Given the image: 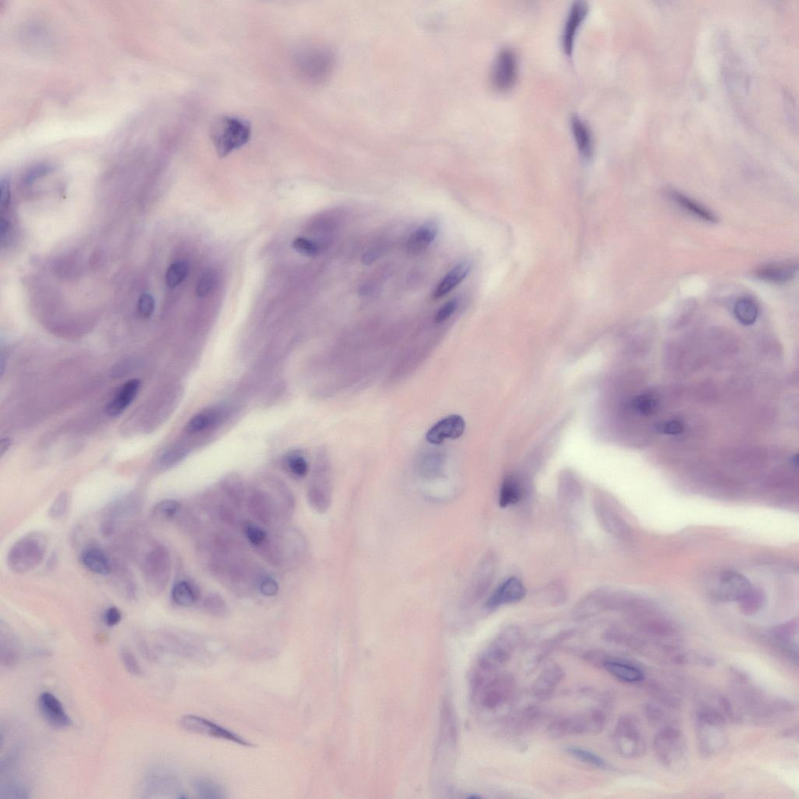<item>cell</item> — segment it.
<instances>
[{
    "label": "cell",
    "instance_id": "obj_1",
    "mask_svg": "<svg viewBox=\"0 0 799 799\" xmlns=\"http://www.w3.org/2000/svg\"><path fill=\"white\" fill-rule=\"evenodd\" d=\"M653 750L659 762L668 771L680 773L689 762L688 748L682 732L674 727H665L653 740Z\"/></svg>",
    "mask_w": 799,
    "mask_h": 799
},
{
    "label": "cell",
    "instance_id": "obj_2",
    "mask_svg": "<svg viewBox=\"0 0 799 799\" xmlns=\"http://www.w3.org/2000/svg\"><path fill=\"white\" fill-rule=\"evenodd\" d=\"M48 547V540L40 532H33L17 541L8 552V566L17 574L34 570L42 562Z\"/></svg>",
    "mask_w": 799,
    "mask_h": 799
},
{
    "label": "cell",
    "instance_id": "obj_3",
    "mask_svg": "<svg viewBox=\"0 0 799 799\" xmlns=\"http://www.w3.org/2000/svg\"><path fill=\"white\" fill-rule=\"evenodd\" d=\"M697 740L702 756L711 757L724 750L727 745L725 722L722 715L703 708L696 716Z\"/></svg>",
    "mask_w": 799,
    "mask_h": 799
},
{
    "label": "cell",
    "instance_id": "obj_4",
    "mask_svg": "<svg viewBox=\"0 0 799 799\" xmlns=\"http://www.w3.org/2000/svg\"><path fill=\"white\" fill-rule=\"evenodd\" d=\"M211 136L217 154L220 157H225L250 141L252 126L244 119L223 117L213 124Z\"/></svg>",
    "mask_w": 799,
    "mask_h": 799
},
{
    "label": "cell",
    "instance_id": "obj_5",
    "mask_svg": "<svg viewBox=\"0 0 799 799\" xmlns=\"http://www.w3.org/2000/svg\"><path fill=\"white\" fill-rule=\"evenodd\" d=\"M472 695L480 706L494 709L509 700L513 689V682L509 675L489 677L473 675Z\"/></svg>",
    "mask_w": 799,
    "mask_h": 799
},
{
    "label": "cell",
    "instance_id": "obj_6",
    "mask_svg": "<svg viewBox=\"0 0 799 799\" xmlns=\"http://www.w3.org/2000/svg\"><path fill=\"white\" fill-rule=\"evenodd\" d=\"M520 640H521V632L518 627L516 626L506 627L494 639L489 648L481 657L477 669L486 673H493L500 666L509 661Z\"/></svg>",
    "mask_w": 799,
    "mask_h": 799
},
{
    "label": "cell",
    "instance_id": "obj_7",
    "mask_svg": "<svg viewBox=\"0 0 799 799\" xmlns=\"http://www.w3.org/2000/svg\"><path fill=\"white\" fill-rule=\"evenodd\" d=\"M605 720L604 714L600 710H591L554 722L548 729V734L553 739H561L568 735L597 734L604 728Z\"/></svg>",
    "mask_w": 799,
    "mask_h": 799
},
{
    "label": "cell",
    "instance_id": "obj_8",
    "mask_svg": "<svg viewBox=\"0 0 799 799\" xmlns=\"http://www.w3.org/2000/svg\"><path fill=\"white\" fill-rule=\"evenodd\" d=\"M145 582L152 595L160 594L167 588L171 573L169 552L162 546L152 549L145 557L143 564Z\"/></svg>",
    "mask_w": 799,
    "mask_h": 799
},
{
    "label": "cell",
    "instance_id": "obj_9",
    "mask_svg": "<svg viewBox=\"0 0 799 799\" xmlns=\"http://www.w3.org/2000/svg\"><path fill=\"white\" fill-rule=\"evenodd\" d=\"M613 744L621 757L635 759L643 756L645 741L636 720L624 716L618 722L613 736Z\"/></svg>",
    "mask_w": 799,
    "mask_h": 799
},
{
    "label": "cell",
    "instance_id": "obj_10",
    "mask_svg": "<svg viewBox=\"0 0 799 799\" xmlns=\"http://www.w3.org/2000/svg\"><path fill=\"white\" fill-rule=\"evenodd\" d=\"M180 725L183 730L188 732L230 741H232V743L245 746H252L248 741L239 736L238 734L227 730V729L219 726L211 720L200 718V716H198L186 715L183 716L180 721Z\"/></svg>",
    "mask_w": 799,
    "mask_h": 799
},
{
    "label": "cell",
    "instance_id": "obj_11",
    "mask_svg": "<svg viewBox=\"0 0 799 799\" xmlns=\"http://www.w3.org/2000/svg\"><path fill=\"white\" fill-rule=\"evenodd\" d=\"M751 587L750 581L743 575L726 570L720 575L712 595L720 601H739Z\"/></svg>",
    "mask_w": 799,
    "mask_h": 799
},
{
    "label": "cell",
    "instance_id": "obj_12",
    "mask_svg": "<svg viewBox=\"0 0 799 799\" xmlns=\"http://www.w3.org/2000/svg\"><path fill=\"white\" fill-rule=\"evenodd\" d=\"M331 57L324 51L308 49L297 58V68L304 79L315 81L322 79L331 67Z\"/></svg>",
    "mask_w": 799,
    "mask_h": 799
},
{
    "label": "cell",
    "instance_id": "obj_13",
    "mask_svg": "<svg viewBox=\"0 0 799 799\" xmlns=\"http://www.w3.org/2000/svg\"><path fill=\"white\" fill-rule=\"evenodd\" d=\"M518 76L516 56L509 49L500 51L493 68L492 83L497 90L506 91L516 83Z\"/></svg>",
    "mask_w": 799,
    "mask_h": 799
},
{
    "label": "cell",
    "instance_id": "obj_14",
    "mask_svg": "<svg viewBox=\"0 0 799 799\" xmlns=\"http://www.w3.org/2000/svg\"><path fill=\"white\" fill-rule=\"evenodd\" d=\"M496 557L493 554L486 557L475 575L470 586L465 595L464 604L472 605L479 600L491 585L496 570Z\"/></svg>",
    "mask_w": 799,
    "mask_h": 799
},
{
    "label": "cell",
    "instance_id": "obj_15",
    "mask_svg": "<svg viewBox=\"0 0 799 799\" xmlns=\"http://www.w3.org/2000/svg\"><path fill=\"white\" fill-rule=\"evenodd\" d=\"M466 422L459 415H452L443 418L431 427L426 439L432 445H439L447 439H459L464 434Z\"/></svg>",
    "mask_w": 799,
    "mask_h": 799
},
{
    "label": "cell",
    "instance_id": "obj_16",
    "mask_svg": "<svg viewBox=\"0 0 799 799\" xmlns=\"http://www.w3.org/2000/svg\"><path fill=\"white\" fill-rule=\"evenodd\" d=\"M38 707L43 718L55 728H66L72 725L62 703L53 694L42 693L38 700Z\"/></svg>",
    "mask_w": 799,
    "mask_h": 799
},
{
    "label": "cell",
    "instance_id": "obj_17",
    "mask_svg": "<svg viewBox=\"0 0 799 799\" xmlns=\"http://www.w3.org/2000/svg\"><path fill=\"white\" fill-rule=\"evenodd\" d=\"M595 516H597L602 527L617 536H625L629 534V527L619 513L614 510L610 501L605 499H598L594 501Z\"/></svg>",
    "mask_w": 799,
    "mask_h": 799
},
{
    "label": "cell",
    "instance_id": "obj_18",
    "mask_svg": "<svg viewBox=\"0 0 799 799\" xmlns=\"http://www.w3.org/2000/svg\"><path fill=\"white\" fill-rule=\"evenodd\" d=\"M525 595V588L521 580L512 577L502 583L487 600L488 609H496L501 606L513 604L522 600Z\"/></svg>",
    "mask_w": 799,
    "mask_h": 799
},
{
    "label": "cell",
    "instance_id": "obj_19",
    "mask_svg": "<svg viewBox=\"0 0 799 799\" xmlns=\"http://www.w3.org/2000/svg\"><path fill=\"white\" fill-rule=\"evenodd\" d=\"M308 498L309 504L317 512L322 513L329 510L331 504L332 493L331 483L326 472L316 474L309 488Z\"/></svg>",
    "mask_w": 799,
    "mask_h": 799
},
{
    "label": "cell",
    "instance_id": "obj_20",
    "mask_svg": "<svg viewBox=\"0 0 799 799\" xmlns=\"http://www.w3.org/2000/svg\"><path fill=\"white\" fill-rule=\"evenodd\" d=\"M276 503L268 494L261 491L252 492L248 499L251 515L264 525H271L277 517Z\"/></svg>",
    "mask_w": 799,
    "mask_h": 799
},
{
    "label": "cell",
    "instance_id": "obj_21",
    "mask_svg": "<svg viewBox=\"0 0 799 799\" xmlns=\"http://www.w3.org/2000/svg\"><path fill=\"white\" fill-rule=\"evenodd\" d=\"M564 672L559 665L549 663L536 680L532 692L538 699L546 700L554 693L558 684L563 679Z\"/></svg>",
    "mask_w": 799,
    "mask_h": 799
},
{
    "label": "cell",
    "instance_id": "obj_22",
    "mask_svg": "<svg viewBox=\"0 0 799 799\" xmlns=\"http://www.w3.org/2000/svg\"><path fill=\"white\" fill-rule=\"evenodd\" d=\"M588 10V4L583 1L575 2L570 8L562 37L563 48L568 56L573 53L577 30L584 20Z\"/></svg>",
    "mask_w": 799,
    "mask_h": 799
},
{
    "label": "cell",
    "instance_id": "obj_23",
    "mask_svg": "<svg viewBox=\"0 0 799 799\" xmlns=\"http://www.w3.org/2000/svg\"><path fill=\"white\" fill-rule=\"evenodd\" d=\"M798 270L797 263H773L761 266L755 275L761 281L770 283L784 284L793 280Z\"/></svg>",
    "mask_w": 799,
    "mask_h": 799
},
{
    "label": "cell",
    "instance_id": "obj_24",
    "mask_svg": "<svg viewBox=\"0 0 799 799\" xmlns=\"http://www.w3.org/2000/svg\"><path fill=\"white\" fill-rule=\"evenodd\" d=\"M141 388V381L139 379H131L124 384L116 393L106 407L108 415L117 417L129 407L134 402L139 390Z\"/></svg>",
    "mask_w": 799,
    "mask_h": 799
},
{
    "label": "cell",
    "instance_id": "obj_25",
    "mask_svg": "<svg viewBox=\"0 0 799 799\" xmlns=\"http://www.w3.org/2000/svg\"><path fill=\"white\" fill-rule=\"evenodd\" d=\"M439 226L434 220H429L424 223L411 234L408 240L407 250L411 254L422 252L429 248L434 242L438 234Z\"/></svg>",
    "mask_w": 799,
    "mask_h": 799
},
{
    "label": "cell",
    "instance_id": "obj_26",
    "mask_svg": "<svg viewBox=\"0 0 799 799\" xmlns=\"http://www.w3.org/2000/svg\"><path fill=\"white\" fill-rule=\"evenodd\" d=\"M472 264L468 261L456 264L436 285L433 294L434 299H440L458 287L470 272Z\"/></svg>",
    "mask_w": 799,
    "mask_h": 799
},
{
    "label": "cell",
    "instance_id": "obj_27",
    "mask_svg": "<svg viewBox=\"0 0 799 799\" xmlns=\"http://www.w3.org/2000/svg\"><path fill=\"white\" fill-rule=\"evenodd\" d=\"M81 562L90 572L99 575L106 576L112 572V566L109 558L104 551L98 548H88L81 554Z\"/></svg>",
    "mask_w": 799,
    "mask_h": 799
},
{
    "label": "cell",
    "instance_id": "obj_28",
    "mask_svg": "<svg viewBox=\"0 0 799 799\" xmlns=\"http://www.w3.org/2000/svg\"><path fill=\"white\" fill-rule=\"evenodd\" d=\"M524 494L525 489L522 481L511 475L506 478L501 486L499 504L501 507L515 505L522 500Z\"/></svg>",
    "mask_w": 799,
    "mask_h": 799
},
{
    "label": "cell",
    "instance_id": "obj_29",
    "mask_svg": "<svg viewBox=\"0 0 799 799\" xmlns=\"http://www.w3.org/2000/svg\"><path fill=\"white\" fill-rule=\"evenodd\" d=\"M223 417L219 409H208L195 415L187 424L186 429L191 434L201 433L215 426Z\"/></svg>",
    "mask_w": 799,
    "mask_h": 799
},
{
    "label": "cell",
    "instance_id": "obj_30",
    "mask_svg": "<svg viewBox=\"0 0 799 799\" xmlns=\"http://www.w3.org/2000/svg\"><path fill=\"white\" fill-rule=\"evenodd\" d=\"M670 195V198L673 199L678 206L684 208V211L693 215V217L708 222V223L714 224L718 222V218H716V215L710 212L709 209L700 205L699 202H696L688 198L687 196L676 192H671Z\"/></svg>",
    "mask_w": 799,
    "mask_h": 799
},
{
    "label": "cell",
    "instance_id": "obj_31",
    "mask_svg": "<svg viewBox=\"0 0 799 799\" xmlns=\"http://www.w3.org/2000/svg\"><path fill=\"white\" fill-rule=\"evenodd\" d=\"M570 124L580 154L586 158L591 157L593 154V138L591 130L578 116H573Z\"/></svg>",
    "mask_w": 799,
    "mask_h": 799
},
{
    "label": "cell",
    "instance_id": "obj_32",
    "mask_svg": "<svg viewBox=\"0 0 799 799\" xmlns=\"http://www.w3.org/2000/svg\"><path fill=\"white\" fill-rule=\"evenodd\" d=\"M604 668L609 673L626 682H639L644 678L643 672L630 664L609 661H605Z\"/></svg>",
    "mask_w": 799,
    "mask_h": 799
},
{
    "label": "cell",
    "instance_id": "obj_33",
    "mask_svg": "<svg viewBox=\"0 0 799 799\" xmlns=\"http://www.w3.org/2000/svg\"><path fill=\"white\" fill-rule=\"evenodd\" d=\"M734 314L741 324L751 326L758 318L759 307L750 297H741L734 304Z\"/></svg>",
    "mask_w": 799,
    "mask_h": 799
},
{
    "label": "cell",
    "instance_id": "obj_34",
    "mask_svg": "<svg viewBox=\"0 0 799 799\" xmlns=\"http://www.w3.org/2000/svg\"><path fill=\"white\" fill-rule=\"evenodd\" d=\"M171 597L177 605L190 607L199 598V591L192 583L180 581L174 586Z\"/></svg>",
    "mask_w": 799,
    "mask_h": 799
},
{
    "label": "cell",
    "instance_id": "obj_35",
    "mask_svg": "<svg viewBox=\"0 0 799 799\" xmlns=\"http://www.w3.org/2000/svg\"><path fill=\"white\" fill-rule=\"evenodd\" d=\"M193 788L199 798L205 799H221L226 798L225 791L222 786L208 777H198L194 780Z\"/></svg>",
    "mask_w": 799,
    "mask_h": 799
},
{
    "label": "cell",
    "instance_id": "obj_36",
    "mask_svg": "<svg viewBox=\"0 0 799 799\" xmlns=\"http://www.w3.org/2000/svg\"><path fill=\"white\" fill-rule=\"evenodd\" d=\"M739 602L741 613L747 615V616H752L763 607L765 597L760 589L752 586L749 592Z\"/></svg>",
    "mask_w": 799,
    "mask_h": 799
},
{
    "label": "cell",
    "instance_id": "obj_37",
    "mask_svg": "<svg viewBox=\"0 0 799 799\" xmlns=\"http://www.w3.org/2000/svg\"><path fill=\"white\" fill-rule=\"evenodd\" d=\"M658 407V400L654 396L648 394L636 397L632 402L633 411L644 416L655 414Z\"/></svg>",
    "mask_w": 799,
    "mask_h": 799
},
{
    "label": "cell",
    "instance_id": "obj_38",
    "mask_svg": "<svg viewBox=\"0 0 799 799\" xmlns=\"http://www.w3.org/2000/svg\"><path fill=\"white\" fill-rule=\"evenodd\" d=\"M223 489L227 497L236 506H240L245 501V489L242 481L236 477H228L223 483Z\"/></svg>",
    "mask_w": 799,
    "mask_h": 799
},
{
    "label": "cell",
    "instance_id": "obj_39",
    "mask_svg": "<svg viewBox=\"0 0 799 799\" xmlns=\"http://www.w3.org/2000/svg\"><path fill=\"white\" fill-rule=\"evenodd\" d=\"M567 752L577 760H579L582 763L591 765L594 767H598V768L605 769L607 766L606 761L592 752L575 747L568 748Z\"/></svg>",
    "mask_w": 799,
    "mask_h": 799
},
{
    "label": "cell",
    "instance_id": "obj_40",
    "mask_svg": "<svg viewBox=\"0 0 799 799\" xmlns=\"http://www.w3.org/2000/svg\"><path fill=\"white\" fill-rule=\"evenodd\" d=\"M188 274V266L185 263H175L167 271L166 282L168 287L174 288L186 280Z\"/></svg>",
    "mask_w": 799,
    "mask_h": 799
},
{
    "label": "cell",
    "instance_id": "obj_41",
    "mask_svg": "<svg viewBox=\"0 0 799 799\" xmlns=\"http://www.w3.org/2000/svg\"><path fill=\"white\" fill-rule=\"evenodd\" d=\"M181 510L179 501L174 500H164L158 503L154 509V516L163 520L174 518Z\"/></svg>",
    "mask_w": 799,
    "mask_h": 799
},
{
    "label": "cell",
    "instance_id": "obj_42",
    "mask_svg": "<svg viewBox=\"0 0 799 799\" xmlns=\"http://www.w3.org/2000/svg\"><path fill=\"white\" fill-rule=\"evenodd\" d=\"M204 607L209 613L215 616H224L228 611L226 601L217 593L208 595L204 601Z\"/></svg>",
    "mask_w": 799,
    "mask_h": 799
},
{
    "label": "cell",
    "instance_id": "obj_43",
    "mask_svg": "<svg viewBox=\"0 0 799 799\" xmlns=\"http://www.w3.org/2000/svg\"><path fill=\"white\" fill-rule=\"evenodd\" d=\"M245 534L247 540L253 545L254 547H261L267 541L268 534L259 526L248 523L245 526Z\"/></svg>",
    "mask_w": 799,
    "mask_h": 799
},
{
    "label": "cell",
    "instance_id": "obj_44",
    "mask_svg": "<svg viewBox=\"0 0 799 799\" xmlns=\"http://www.w3.org/2000/svg\"><path fill=\"white\" fill-rule=\"evenodd\" d=\"M286 464L290 472L297 477L302 478L308 474V462L302 455L290 454L288 456Z\"/></svg>",
    "mask_w": 799,
    "mask_h": 799
},
{
    "label": "cell",
    "instance_id": "obj_45",
    "mask_svg": "<svg viewBox=\"0 0 799 799\" xmlns=\"http://www.w3.org/2000/svg\"><path fill=\"white\" fill-rule=\"evenodd\" d=\"M217 283V275L213 271H208L201 276L196 287V295L205 297L212 293Z\"/></svg>",
    "mask_w": 799,
    "mask_h": 799
},
{
    "label": "cell",
    "instance_id": "obj_46",
    "mask_svg": "<svg viewBox=\"0 0 799 799\" xmlns=\"http://www.w3.org/2000/svg\"><path fill=\"white\" fill-rule=\"evenodd\" d=\"M69 500L66 493H61L57 497L52 505L49 507V517L53 520H60L66 515L68 510Z\"/></svg>",
    "mask_w": 799,
    "mask_h": 799
},
{
    "label": "cell",
    "instance_id": "obj_47",
    "mask_svg": "<svg viewBox=\"0 0 799 799\" xmlns=\"http://www.w3.org/2000/svg\"><path fill=\"white\" fill-rule=\"evenodd\" d=\"M293 248L301 255L307 257H313L318 255L320 252V246L313 240L306 238H299L295 240L293 242Z\"/></svg>",
    "mask_w": 799,
    "mask_h": 799
},
{
    "label": "cell",
    "instance_id": "obj_48",
    "mask_svg": "<svg viewBox=\"0 0 799 799\" xmlns=\"http://www.w3.org/2000/svg\"><path fill=\"white\" fill-rule=\"evenodd\" d=\"M154 297L149 294H143L139 297L138 302V312L144 319H149L154 313Z\"/></svg>",
    "mask_w": 799,
    "mask_h": 799
},
{
    "label": "cell",
    "instance_id": "obj_49",
    "mask_svg": "<svg viewBox=\"0 0 799 799\" xmlns=\"http://www.w3.org/2000/svg\"><path fill=\"white\" fill-rule=\"evenodd\" d=\"M122 659L126 670L132 675L140 676L142 675V670L139 666L137 659L133 652L128 649H123L120 652Z\"/></svg>",
    "mask_w": 799,
    "mask_h": 799
},
{
    "label": "cell",
    "instance_id": "obj_50",
    "mask_svg": "<svg viewBox=\"0 0 799 799\" xmlns=\"http://www.w3.org/2000/svg\"><path fill=\"white\" fill-rule=\"evenodd\" d=\"M459 306V299H453L448 301L447 303L443 304V306L438 311H437L435 315V321L440 323L447 320L450 317H452V315L456 312V310L458 309Z\"/></svg>",
    "mask_w": 799,
    "mask_h": 799
},
{
    "label": "cell",
    "instance_id": "obj_51",
    "mask_svg": "<svg viewBox=\"0 0 799 799\" xmlns=\"http://www.w3.org/2000/svg\"><path fill=\"white\" fill-rule=\"evenodd\" d=\"M657 429L659 433L675 436L683 433L684 426L679 420H670L658 424Z\"/></svg>",
    "mask_w": 799,
    "mask_h": 799
},
{
    "label": "cell",
    "instance_id": "obj_52",
    "mask_svg": "<svg viewBox=\"0 0 799 799\" xmlns=\"http://www.w3.org/2000/svg\"><path fill=\"white\" fill-rule=\"evenodd\" d=\"M260 591L265 595V597L271 598L274 597L279 591V586L277 582L271 578H265L260 582L259 584Z\"/></svg>",
    "mask_w": 799,
    "mask_h": 799
},
{
    "label": "cell",
    "instance_id": "obj_53",
    "mask_svg": "<svg viewBox=\"0 0 799 799\" xmlns=\"http://www.w3.org/2000/svg\"><path fill=\"white\" fill-rule=\"evenodd\" d=\"M122 619V612L118 608L112 607L106 611L104 614V621L106 625L110 627L116 626L120 623Z\"/></svg>",
    "mask_w": 799,
    "mask_h": 799
},
{
    "label": "cell",
    "instance_id": "obj_54",
    "mask_svg": "<svg viewBox=\"0 0 799 799\" xmlns=\"http://www.w3.org/2000/svg\"><path fill=\"white\" fill-rule=\"evenodd\" d=\"M0 190H1L2 208H6L8 207L10 200V183L8 179L1 180V183H0Z\"/></svg>",
    "mask_w": 799,
    "mask_h": 799
},
{
    "label": "cell",
    "instance_id": "obj_55",
    "mask_svg": "<svg viewBox=\"0 0 799 799\" xmlns=\"http://www.w3.org/2000/svg\"><path fill=\"white\" fill-rule=\"evenodd\" d=\"M49 170V169L48 167H40V168L35 169L34 171H33V172H31L27 176L26 179H25V182H26L27 183H33L35 180H36L38 179V177H40V176H42L43 174H47Z\"/></svg>",
    "mask_w": 799,
    "mask_h": 799
},
{
    "label": "cell",
    "instance_id": "obj_56",
    "mask_svg": "<svg viewBox=\"0 0 799 799\" xmlns=\"http://www.w3.org/2000/svg\"><path fill=\"white\" fill-rule=\"evenodd\" d=\"M10 440H9L8 439H3V440H2V441H1V447H0V449H1V454H2V455L4 454V452H6V450H8V448H9V447H10Z\"/></svg>",
    "mask_w": 799,
    "mask_h": 799
},
{
    "label": "cell",
    "instance_id": "obj_57",
    "mask_svg": "<svg viewBox=\"0 0 799 799\" xmlns=\"http://www.w3.org/2000/svg\"><path fill=\"white\" fill-rule=\"evenodd\" d=\"M798 454H796V455H795V456H792V459H791V463H792V464H793V466H795L796 467H798Z\"/></svg>",
    "mask_w": 799,
    "mask_h": 799
}]
</instances>
